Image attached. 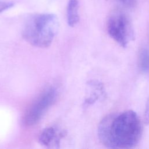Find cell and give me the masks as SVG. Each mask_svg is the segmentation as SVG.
<instances>
[{
	"instance_id": "2",
	"label": "cell",
	"mask_w": 149,
	"mask_h": 149,
	"mask_svg": "<svg viewBox=\"0 0 149 149\" xmlns=\"http://www.w3.org/2000/svg\"><path fill=\"white\" fill-rule=\"evenodd\" d=\"M58 20L54 14H35L26 20L22 35L31 45L45 48L52 43L58 33Z\"/></svg>"
},
{
	"instance_id": "8",
	"label": "cell",
	"mask_w": 149,
	"mask_h": 149,
	"mask_svg": "<svg viewBox=\"0 0 149 149\" xmlns=\"http://www.w3.org/2000/svg\"><path fill=\"white\" fill-rule=\"evenodd\" d=\"M13 5V2L0 1V13L12 8Z\"/></svg>"
},
{
	"instance_id": "5",
	"label": "cell",
	"mask_w": 149,
	"mask_h": 149,
	"mask_svg": "<svg viewBox=\"0 0 149 149\" xmlns=\"http://www.w3.org/2000/svg\"><path fill=\"white\" fill-rule=\"evenodd\" d=\"M68 23L70 27L74 26L79 20L78 0H69L67 6Z\"/></svg>"
},
{
	"instance_id": "7",
	"label": "cell",
	"mask_w": 149,
	"mask_h": 149,
	"mask_svg": "<svg viewBox=\"0 0 149 149\" xmlns=\"http://www.w3.org/2000/svg\"><path fill=\"white\" fill-rule=\"evenodd\" d=\"M139 66L144 73L149 72V50L146 48H142L140 52Z\"/></svg>"
},
{
	"instance_id": "4",
	"label": "cell",
	"mask_w": 149,
	"mask_h": 149,
	"mask_svg": "<svg viewBox=\"0 0 149 149\" xmlns=\"http://www.w3.org/2000/svg\"><path fill=\"white\" fill-rule=\"evenodd\" d=\"M109 35L121 47L126 48L134 38V33L126 17L120 14L110 17L107 23Z\"/></svg>"
},
{
	"instance_id": "1",
	"label": "cell",
	"mask_w": 149,
	"mask_h": 149,
	"mask_svg": "<svg viewBox=\"0 0 149 149\" xmlns=\"http://www.w3.org/2000/svg\"><path fill=\"white\" fill-rule=\"evenodd\" d=\"M142 130L139 116L129 109L105 116L98 125V136L108 148H130L139 142Z\"/></svg>"
},
{
	"instance_id": "3",
	"label": "cell",
	"mask_w": 149,
	"mask_h": 149,
	"mask_svg": "<svg viewBox=\"0 0 149 149\" xmlns=\"http://www.w3.org/2000/svg\"><path fill=\"white\" fill-rule=\"evenodd\" d=\"M56 95V90L53 87L47 88L41 93L25 112L23 116L24 123L27 126L37 123L54 102Z\"/></svg>"
},
{
	"instance_id": "9",
	"label": "cell",
	"mask_w": 149,
	"mask_h": 149,
	"mask_svg": "<svg viewBox=\"0 0 149 149\" xmlns=\"http://www.w3.org/2000/svg\"><path fill=\"white\" fill-rule=\"evenodd\" d=\"M144 120L146 123L147 125L149 123V98L148 99L146 105V109L144 113Z\"/></svg>"
},
{
	"instance_id": "10",
	"label": "cell",
	"mask_w": 149,
	"mask_h": 149,
	"mask_svg": "<svg viewBox=\"0 0 149 149\" xmlns=\"http://www.w3.org/2000/svg\"><path fill=\"white\" fill-rule=\"evenodd\" d=\"M119 1L124 3L127 5H132L135 2V0H119Z\"/></svg>"
},
{
	"instance_id": "6",
	"label": "cell",
	"mask_w": 149,
	"mask_h": 149,
	"mask_svg": "<svg viewBox=\"0 0 149 149\" xmlns=\"http://www.w3.org/2000/svg\"><path fill=\"white\" fill-rule=\"evenodd\" d=\"M40 143L44 145L49 146L50 145L58 144V136L56 132L53 127H48L44 129L40 136Z\"/></svg>"
}]
</instances>
